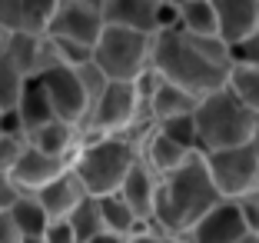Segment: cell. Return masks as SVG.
<instances>
[{
  "label": "cell",
  "instance_id": "obj_22",
  "mask_svg": "<svg viewBox=\"0 0 259 243\" xmlns=\"http://www.w3.org/2000/svg\"><path fill=\"white\" fill-rule=\"evenodd\" d=\"M180 30L193 37H220V17L213 0H193L190 7L180 10Z\"/></svg>",
  "mask_w": 259,
  "mask_h": 243
},
{
  "label": "cell",
  "instance_id": "obj_40",
  "mask_svg": "<svg viewBox=\"0 0 259 243\" xmlns=\"http://www.w3.org/2000/svg\"><path fill=\"white\" fill-rule=\"evenodd\" d=\"M80 4H87V7L100 10V14H103V7H107V0H80Z\"/></svg>",
  "mask_w": 259,
  "mask_h": 243
},
{
  "label": "cell",
  "instance_id": "obj_3",
  "mask_svg": "<svg viewBox=\"0 0 259 243\" xmlns=\"http://www.w3.org/2000/svg\"><path fill=\"white\" fill-rule=\"evenodd\" d=\"M140 163V144L130 137H90L83 133V144L73 157V173L83 180L90 197H110L120 193L130 170Z\"/></svg>",
  "mask_w": 259,
  "mask_h": 243
},
{
  "label": "cell",
  "instance_id": "obj_2",
  "mask_svg": "<svg viewBox=\"0 0 259 243\" xmlns=\"http://www.w3.org/2000/svg\"><path fill=\"white\" fill-rule=\"evenodd\" d=\"M220 200H226L216 187L206 153H193L176 173L160 180V197H156V217L153 223L173 236H186Z\"/></svg>",
  "mask_w": 259,
  "mask_h": 243
},
{
  "label": "cell",
  "instance_id": "obj_41",
  "mask_svg": "<svg viewBox=\"0 0 259 243\" xmlns=\"http://www.w3.org/2000/svg\"><path fill=\"white\" fill-rule=\"evenodd\" d=\"M166 4H169V7H176V10H183V7H190L193 0H166Z\"/></svg>",
  "mask_w": 259,
  "mask_h": 243
},
{
  "label": "cell",
  "instance_id": "obj_38",
  "mask_svg": "<svg viewBox=\"0 0 259 243\" xmlns=\"http://www.w3.org/2000/svg\"><path fill=\"white\" fill-rule=\"evenodd\" d=\"M93 243H126L123 236H116V233H103V236H97Z\"/></svg>",
  "mask_w": 259,
  "mask_h": 243
},
{
  "label": "cell",
  "instance_id": "obj_10",
  "mask_svg": "<svg viewBox=\"0 0 259 243\" xmlns=\"http://www.w3.org/2000/svg\"><path fill=\"white\" fill-rule=\"evenodd\" d=\"M103 30H107V20H103L100 10L87 7L80 0H60L54 20L47 27V37H70V40H83V44L97 47Z\"/></svg>",
  "mask_w": 259,
  "mask_h": 243
},
{
  "label": "cell",
  "instance_id": "obj_37",
  "mask_svg": "<svg viewBox=\"0 0 259 243\" xmlns=\"http://www.w3.org/2000/svg\"><path fill=\"white\" fill-rule=\"evenodd\" d=\"M17 197H20V187L14 183V177L0 173V210H10L17 203Z\"/></svg>",
  "mask_w": 259,
  "mask_h": 243
},
{
  "label": "cell",
  "instance_id": "obj_32",
  "mask_svg": "<svg viewBox=\"0 0 259 243\" xmlns=\"http://www.w3.org/2000/svg\"><path fill=\"white\" fill-rule=\"evenodd\" d=\"M233 63H252V67H259V30L249 40L233 47Z\"/></svg>",
  "mask_w": 259,
  "mask_h": 243
},
{
  "label": "cell",
  "instance_id": "obj_19",
  "mask_svg": "<svg viewBox=\"0 0 259 243\" xmlns=\"http://www.w3.org/2000/svg\"><path fill=\"white\" fill-rule=\"evenodd\" d=\"M196 107H199V97H193L190 90H183V87H176L169 84V80H163L160 90L153 93L150 100V117L156 123H166V120H176V117H190L196 114Z\"/></svg>",
  "mask_w": 259,
  "mask_h": 243
},
{
  "label": "cell",
  "instance_id": "obj_7",
  "mask_svg": "<svg viewBox=\"0 0 259 243\" xmlns=\"http://www.w3.org/2000/svg\"><path fill=\"white\" fill-rule=\"evenodd\" d=\"M206 163L226 200H243L259 193V137L233 150L206 153Z\"/></svg>",
  "mask_w": 259,
  "mask_h": 243
},
{
  "label": "cell",
  "instance_id": "obj_20",
  "mask_svg": "<svg viewBox=\"0 0 259 243\" xmlns=\"http://www.w3.org/2000/svg\"><path fill=\"white\" fill-rule=\"evenodd\" d=\"M97 200H100V213H103V227H107V233H116V236H123V240H130V236H137L140 230H146L153 223V220H140L137 213H133V206H130L120 193L97 197Z\"/></svg>",
  "mask_w": 259,
  "mask_h": 243
},
{
  "label": "cell",
  "instance_id": "obj_34",
  "mask_svg": "<svg viewBox=\"0 0 259 243\" xmlns=\"http://www.w3.org/2000/svg\"><path fill=\"white\" fill-rule=\"evenodd\" d=\"M126 243H183L180 236H173V233H166V230H160L156 223H150L146 230H140L137 236H130Z\"/></svg>",
  "mask_w": 259,
  "mask_h": 243
},
{
  "label": "cell",
  "instance_id": "obj_9",
  "mask_svg": "<svg viewBox=\"0 0 259 243\" xmlns=\"http://www.w3.org/2000/svg\"><path fill=\"white\" fill-rule=\"evenodd\" d=\"M243 236H249L239 210V200H220L203 220L190 230L186 236H180L183 243H239Z\"/></svg>",
  "mask_w": 259,
  "mask_h": 243
},
{
  "label": "cell",
  "instance_id": "obj_28",
  "mask_svg": "<svg viewBox=\"0 0 259 243\" xmlns=\"http://www.w3.org/2000/svg\"><path fill=\"white\" fill-rule=\"evenodd\" d=\"M160 127V133H166L169 140H176L180 147H186V150L193 153H203L199 150V130H196V117H176V120H166V123H156Z\"/></svg>",
  "mask_w": 259,
  "mask_h": 243
},
{
  "label": "cell",
  "instance_id": "obj_29",
  "mask_svg": "<svg viewBox=\"0 0 259 243\" xmlns=\"http://www.w3.org/2000/svg\"><path fill=\"white\" fill-rule=\"evenodd\" d=\"M80 74V84H83V93H87V103H90V110H93V103H97L103 93H107V87L113 84L103 70L97 67V63H87V67H80L76 70Z\"/></svg>",
  "mask_w": 259,
  "mask_h": 243
},
{
  "label": "cell",
  "instance_id": "obj_12",
  "mask_svg": "<svg viewBox=\"0 0 259 243\" xmlns=\"http://www.w3.org/2000/svg\"><path fill=\"white\" fill-rule=\"evenodd\" d=\"M70 167H73L70 160L40 153V150H33V147L27 144V150H23V157L17 160V167H14L10 177H14V183L20 187V193H40L44 187H50L54 180H60Z\"/></svg>",
  "mask_w": 259,
  "mask_h": 243
},
{
  "label": "cell",
  "instance_id": "obj_1",
  "mask_svg": "<svg viewBox=\"0 0 259 243\" xmlns=\"http://www.w3.org/2000/svg\"><path fill=\"white\" fill-rule=\"evenodd\" d=\"M153 70L163 80L203 100L229 87L233 47L223 37H193L186 30H166L153 40Z\"/></svg>",
  "mask_w": 259,
  "mask_h": 243
},
{
  "label": "cell",
  "instance_id": "obj_26",
  "mask_svg": "<svg viewBox=\"0 0 259 243\" xmlns=\"http://www.w3.org/2000/svg\"><path fill=\"white\" fill-rule=\"evenodd\" d=\"M229 90L236 93L252 114L259 117V67H252V63H233Z\"/></svg>",
  "mask_w": 259,
  "mask_h": 243
},
{
  "label": "cell",
  "instance_id": "obj_18",
  "mask_svg": "<svg viewBox=\"0 0 259 243\" xmlns=\"http://www.w3.org/2000/svg\"><path fill=\"white\" fill-rule=\"evenodd\" d=\"M140 157H143L160 177H169V173H176V170H180L186 160L193 157V150L180 147L176 140H169L166 133H160V127H156L150 137L143 140V150H140Z\"/></svg>",
  "mask_w": 259,
  "mask_h": 243
},
{
  "label": "cell",
  "instance_id": "obj_21",
  "mask_svg": "<svg viewBox=\"0 0 259 243\" xmlns=\"http://www.w3.org/2000/svg\"><path fill=\"white\" fill-rule=\"evenodd\" d=\"M20 123H23V130L30 133V130H37V127H44V123H50V120H60L57 117V110H54V103H50V93H47V87L40 84V77H33L30 84H27V93H23V100H20Z\"/></svg>",
  "mask_w": 259,
  "mask_h": 243
},
{
  "label": "cell",
  "instance_id": "obj_35",
  "mask_svg": "<svg viewBox=\"0 0 259 243\" xmlns=\"http://www.w3.org/2000/svg\"><path fill=\"white\" fill-rule=\"evenodd\" d=\"M44 240L47 243H76V233H73V227H70V220H50Z\"/></svg>",
  "mask_w": 259,
  "mask_h": 243
},
{
  "label": "cell",
  "instance_id": "obj_24",
  "mask_svg": "<svg viewBox=\"0 0 259 243\" xmlns=\"http://www.w3.org/2000/svg\"><path fill=\"white\" fill-rule=\"evenodd\" d=\"M70 227H73L76 233V243H93L97 236L107 233V227H103V213H100V200L97 197H87L83 203L76 206L73 213L67 217Z\"/></svg>",
  "mask_w": 259,
  "mask_h": 243
},
{
  "label": "cell",
  "instance_id": "obj_8",
  "mask_svg": "<svg viewBox=\"0 0 259 243\" xmlns=\"http://www.w3.org/2000/svg\"><path fill=\"white\" fill-rule=\"evenodd\" d=\"M40 84L47 87L50 103H54V110H57V117H60V120L83 127V123H87V114H90V103H87V93H83V84H80V74H76L73 67L54 63L47 74H40Z\"/></svg>",
  "mask_w": 259,
  "mask_h": 243
},
{
  "label": "cell",
  "instance_id": "obj_11",
  "mask_svg": "<svg viewBox=\"0 0 259 243\" xmlns=\"http://www.w3.org/2000/svg\"><path fill=\"white\" fill-rule=\"evenodd\" d=\"M23 77H40L57 63V53H54V44L47 33H30V30H17L10 33L7 40V53H4Z\"/></svg>",
  "mask_w": 259,
  "mask_h": 243
},
{
  "label": "cell",
  "instance_id": "obj_17",
  "mask_svg": "<svg viewBox=\"0 0 259 243\" xmlns=\"http://www.w3.org/2000/svg\"><path fill=\"white\" fill-rule=\"evenodd\" d=\"M87 197H90V193H87L83 180L73 173V167H70L60 180H54L50 187H44V190L37 193V200L44 203V210L50 213V220H67Z\"/></svg>",
  "mask_w": 259,
  "mask_h": 243
},
{
  "label": "cell",
  "instance_id": "obj_6",
  "mask_svg": "<svg viewBox=\"0 0 259 243\" xmlns=\"http://www.w3.org/2000/svg\"><path fill=\"white\" fill-rule=\"evenodd\" d=\"M143 120H153V117H150V110H146V103L140 100L137 87L113 80V84L107 87V93H103V97L93 103V110L87 114L83 133H90V137H123V133H130L133 127H140Z\"/></svg>",
  "mask_w": 259,
  "mask_h": 243
},
{
  "label": "cell",
  "instance_id": "obj_4",
  "mask_svg": "<svg viewBox=\"0 0 259 243\" xmlns=\"http://www.w3.org/2000/svg\"><path fill=\"white\" fill-rule=\"evenodd\" d=\"M193 117H196L199 150L203 153L233 150V147H243L259 137V117L229 87L203 97Z\"/></svg>",
  "mask_w": 259,
  "mask_h": 243
},
{
  "label": "cell",
  "instance_id": "obj_36",
  "mask_svg": "<svg viewBox=\"0 0 259 243\" xmlns=\"http://www.w3.org/2000/svg\"><path fill=\"white\" fill-rule=\"evenodd\" d=\"M0 243H23V233L10 210H0Z\"/></svg>",
  "mask_w": 259,
  "mask_h": 243
},
{
  "label": "cell",
  "instance_id": "obj_13",
  "mask_svg": "<svg viewBox=\"0 0 259 243\" xmlns=\"http://www.w3.org/2000/svg\"><path fill=\"white\" fill-rule=\"evenodd\" d=\"M160 7L163 0H107L103 20L107 27H126L156 37L160 33Z\"/></svg>",
  "mask_w": 259,
  "mask_h": 243
},
{
  "label": "cell",
  "instance_id": "obj_31",
  "mask_svg": "<svg viewBox=\"0 0 259 243\" xmlns=\"http://www.w3.org/2000/svg\"><path fill=\"white\" fill-rule=\"evenodd\" d=\"M0 27L7 33L23 30V0H0Z\"/></svg>",
  "mask_w": 259,
  "mask_h": 243
},
{
  "label": "cell",
  "instance_id": "obj_14",
  "mask_svg": "<svg viewBox=\"0 0 259 243\" xmlns=\"http://www.w3.org/2000/svg\"><path fill=\"white\" fill-rule=\"evenodd\" d=\"M220 17V37L229 47L249 40L259 30V0H213Z\"/></svg>",
  "mask_w": 259,
  "mask_h": 243
},
{
  "label": "cell",
  "instance_id": "obj_33",
  "mask_svg": "<svg viewBox=\"0 0 259 243\" xmlns=\"http://www.w3.org/2000/svg\"><path fill=\"white\" fill-rule=\"evenodd\" d=\"M239 210H243V220H246L249 236H259V193L243 197V200H239Z\"/></svg>",
  "mask_w": 259,
  "mask_h": 243
},
{
  "label": "cell",
  "instance_id": "obj_16",
  "mask_svg": "<svg viewBox=\"0 0 259 243\" xmlns=\"http://www.w3.org/2000/svg\"><path fill=\"white\" fill-rule=\"evenodd\" d=\"M27 144L40 153H50V157H63L73 163L76 150L83 144V127H76V123H67V120H50L44 127L30 130L27 133Z\"/></svg>",
  "mask_w": 259,
  "mask_h": 243
},
{
  "label": "cell",
  "instance_id": "obj_25",
  "mask_svg": "<svg viewBox=\"0 0 259 243\" xmlns=\"http://www.w3.org/2000/svg\"><path fill=\"white\" fill-rule=\"evenodd\" d=\"M27 84H30V77H23L20 70L4 57V60H0V114H17V110H20Z\"/></svg>",
  "mask_w": 259,
  "mask_h": 243
},
{
  "label": "cell",
  "instance_id": "obj_42",
  "mask_svg": "<svg viewBox=\"0 0 259 243\" xmlns=\"http://www.w3.org/2000/svg\"><path fill=\"white\" fill-rule=\"evenodd\" d=\"M23 243H47L44 236H23Z\"/></svg>",
  "mask_w": 259,
  "mask_h": 243
},
{
  "label": "cell",
  "instance_id": "obj_27",
  "mask_svg": "<svg viewBox=\"0 0 259 243\" xmlns=\"http://www.w3.org/2000/svg\"><path fill=\"white\" fill-rule=\"evenodd\" d=\"M50 44H54V53H57V63H63V67H87V63H93V53H97V47L93 44H83V40H70V37H50Z\"/></svg>",
  "mask_w": 259,
  "mask_h": 243
},
{
  "label": "cell",
  "instance_id": "obj_39",
  "mask_svg": "<svg viewBox=\"0 0 259 243\" xmlns=\"http://www.w3.org/2000/svg\"><path fill=\"white\" fill-rule=\"evenodd\" d=\"M7 40H10V33L0 27V60H4V53H7Z\"/></svg>",
  "mask_w": 259,
  "mask_h": 243
},
{
  "label": "cell",
  "instance_id": "obj_43",
  "mask_svg": "<svg viewBox=\"0 0 259 243\" xmlns=\"http://www.w3.org/2000/svg\"><path fill=\"white\" fill-rule=\"evenodd\" d=\"M239 243H259V236H243Z\"/></svg>",
  "mask_w": 259,
  "mask_h": 243
},
{
  "label": "cell",
  "instance_id": "obj_30",
  "mask_svg": "<svg viewBox=\"0 0 259 243\" xmlns=\"http://www.w3.org/2000/svg\"><path fill=\"white\" fill-rule=\"evenodd\" d=\"M23 150H27V133H0V173H14Z\"/></svg>",
  "mask_w": 259,
  "mask_h": 243
},
{
  "label": "cell",
  "instance_id": "obj_23",
  "mask_svg": "<svg viewBox=\"0 0 259 243\" xmlns=\"http://www.w3.org/2000/svg\"><path fill=\"white\" fill-rule=\"evenodd\" d=\"M17 227H20L23 236H44L47 227H50V213L44 210V203L37 200V193H20L17 203L10 206Z\"/></svg>",
  "mask_w": 259,
  "mask_h": 243
},
{
  "label": "cell",
  "instance_id": "obj_5",
  "mask_svg": "<svg viewBox=\"0 0 259 243\" xmlns=\"http://www.w3.org/2000/svg\"><path fill=\"white\" fill-rule=\"evenodd\" d=\"M153 40L150 33L140 30H126V27H107L103 37L97 40V53H93V63H97L110 80H120V84H133L140 74L153 67Z\"/></svg>",
  "mask_w": 259,
  "mask_h": 243
},
{
  "label": "cell",
  "instance_id": "obj_15",
  "mask_svg": "<svg viewBox=\"0 0 259 243\" xmlns=\"http://www.w3.org/2000/svg\"><path fill=\"white\" fill-rule=\"evenodd\" d=\"M160 180H163V177L156 173V170H153L143 157H140L137 167L130 170V177H126V183H123L120 197L126 200L130 206H133V213H137L140 220H153V217H156V197H160Z\"/></svg>",
  "mask_w": 259,
  "mask_h": 243
},
{
  "label": "cell",
  "instance_id": "obj_44",
  "mask_svg": "<svg viewBox=\"0 0 259 243\" xmlns=\"http://www.w3.org/2000/svg\"><path fill=\"white\" fill-rule=\"evenodd\" d=\"M0 127H4V114H0Z\"/></svg>",
  "mask_w": 259,
  "mask_h": 243
}]
</instances>
